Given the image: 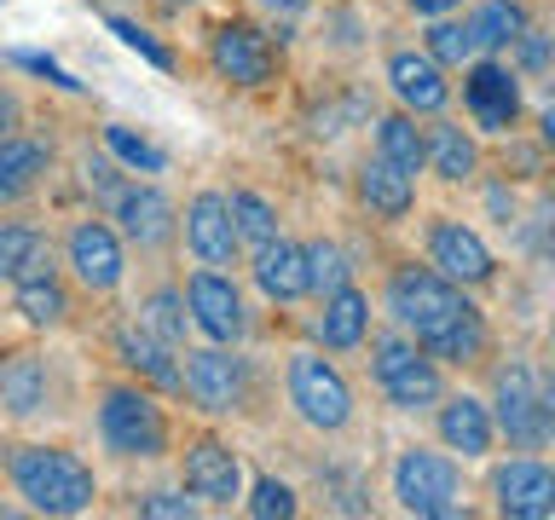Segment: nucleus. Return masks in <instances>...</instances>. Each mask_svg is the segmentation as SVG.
Returning a JSON list of instances; mask_svg holds the SVG:
<instances>
[{"instance_id": "obj_10", "label": "nucleus", "mask_w": 555, "mask_h": 520, "mask_svg": "<svg viewBox=\"0 0 555 520\" xmlns=\"http://www.w3.org/2000/svg\"><path fill=\"white\" fill-rule=\"evenodd\" d=\"M423 260L434 272H446L463 289H486L498 277V255L486 249V237L475 225H463L457 214H428L423 225Z\"/></svg>"}, {"instance_id": "obj_12", "label": "nucleus", "mask_w": 555, "mask_h": 520, "mask_svg": "<svg viewBox=\"0 0 555 520\" xmlns=\"http://www.w3.org/2000/svg\"><path fill=\"white\" fill-rule=\"evenodd\" d=\"M486 492H492V509L509 520H550L555 515V463H544L538 451H515L509 463L492 468Z\"/></svg>"}, {"instance_id": "obj_41", "label": "nucleus", "mask_w": 555, "mask_h": 520, "mask_svg": "<svg viewBox=\"0 0 555 520\" xmlns=\"http://www.w3.org/2000/svg\"><path fill=\"white\" fill-rule=\"evenodd\" d=\"M463 6H468V0H405V12H416V17H451Z\"/></svg>"}, {"instance_id": "obj_39", "label": "nucleus", "mask_w": 555, "mask_h": 520, "mask_svg": "<svg viewBox=\"0 0 555 520\" xmlns=\"http://www.w3.org/2000/svg\"><path fill=\"white\" fill-rule=\"evenodd\" d=\"M111 29H116V35H121V41H128L133 52H145V58H151V64H163V69H168V52H163V47H156V41H151V35H145V29H139V24H121V17H116V24H111Z\"/></svg>"}, {"instance_id": "obj_7", "label": "nucleus", "mask_w": 555, "mask_h": 520, "mask_svg": "<svg viewBox=\"0 0 555 520\" xmlns=\"http://www.w3.org/2000/svg\"><path fill=\"white\" fill-rule=\"evenodd\" d=\"M492 422L498 440H509V451H544L550 422H544V381L532 376L527 359H503L492 364Z\"/></svg>"}, {"instance_id": "obj_20", "label": "nucleus", "mask_w": 555, "mask_h": 520, "mask_svg": "<svg viewBox=\"0 0 555 520\" xmlns=\"http://www.w3.org/2000/svg\"><path fill=\"white\" fill-rule=\"evenodd\" d=\"M353 203H359L371 220H382V225L411 220V208H416V173L393 168L388 156L371 151V156L353 168Z\"/></svg>"}, {"instance_id": "obj_28", "label": "nucleus", "mask_w": 555, "mask_h": 520, "mask_svg": "<svg viewBox=\"0 0 555 520\" xmlns=\"http://www.w3.org/2000/svg\"><path fill=\"white\" fill-rule=\"evenodd\" d=\"M376 156H388L393 168H405V173H423L428 168V133H423V116H411V110H393L388 116H376Z\"/></svg>"}, {"instance_id": "obj_16", "label": "nucleus", "mask_w": 555, "mask_h": 520, "mask_svg": "<svg viewBox=\"0 0 555 520\" xmlns=\"http://www.w3.org/2000/svg\"><path fill=\"white\" fill-rule=\"evenodd\" d=\"M434 433H440V445L451 451V457H463V463H486L492 457V445H498V422H492V399H480V393H468L457 388L434 405Z\"/></svg>"}, {"instance_id": "obj_24", "label": "nucleus", "mask_w": 555, "mask_h": 520, "mask_svg": "<svg viewBox=\"0 0 555 520\" xmlns=\"http://www.w3.org/2000/svg\"><path fill=\"white\" fill-rule=\"evenodd\" d=\"M47 173H52V145L29 133H0V208L35 197Z\"/></svg>"}, {"instance_id": "obj_31", "label": "nucleus", "mask_w": 555, "mask_h": 520, "mask_svg": "<svg viewBox=\"0 0 555 520\" xmlns=\"http://www.w3.org/2000/svg\"><path fill=\"white\" fill-rule=\"evenodd\" d=\"M423 52H428V58H440L446 69H468V64L480 58V41H475V29H468L463 17L451 12V17H428Z\"/></svg>"}, {"instance_id": "obj_22", "label": "nucleus", "mask_w": 555, "mask_h": 520, "mask_svg": "<svg viewBox=\"0 0 555 520\" xmlns=\"http://www.w3.org/2000/svg\"><path fill=\"white\" fill-rule=\"evenodd\" d=\"M428 173H440L446 185H475L486 173V151L475 128H463V121H446V116H428Z\"/></svg>"}, {"instance_id": "obj_14", "label": "nucleus", "mask_w": 555, "mask_h": 520, "mask_svg": "<svg viewBox=\"0 0 555 520\" xmlns=\"http://www.w3.org/2000/svg\"><path fill=\"white\" fill-rule=\"evenodd\" d=\"M208 64H215V76L232 81V87H267L278 76V64H284V52H278L272 35H260L255 24L225 17V24L208 35Z\"/></svg>"}, {"instance_id": "obj_38", "label": "nucleus", "mask_w": 555, "mask_h": 520, "mask_svg": "<svg viewBox=\"0 0 555 520\" xmlns=\"http://www.w3.org/2000/svg\"><path fill=\"white\" fill-rule=\"evenodd\" d=\"M139 515H168V520H185V515H197V497H185V492H151V497H139Z\"/></svg>"}, {"instance_id": "obj_26", "label": "nucleus", "mask_w": 555, "mask_h": 520, "mask_svg": "<svg viewBox=\"0 0 555 520\" xmlns=\"http://www.w3.org/2000/svg\"><path fill=\"white\" fill-rule=\"evenodd\" d=\"M47 393H52V376H47L41 353H7L0 359V405H7V416L47 411Z\"/></svg>"}, {"instance_id": "obj_6", "label": "nucleus", "mask_w": 555, "mask_h": 520, "mask_svg": "<svg viewBox=\"0 0 555 520\" xmlns=\"http://www.w3.org/2000/svg\"><path fill=\"white\" fill-rule=\"evenodd\" d=\"M388 492L405 515H428V520H451L463 515V463L440 445H405L393 457Z\"/></svg>"}, {"instance_id": "obj_21", "label": "nucleus", "mask_w": 555, "mask_h": 520, "mask_svg": "<svg viewBox=\"0 0 555 520\" xmlns=\"http://www.w3.org/2000/svg\"><path fill=\"white\" fill-rule=\"evenodd\" d=\"M249 277H255V289L267 295V301L278 307H295V301H307L312 295V272H307V243H295L278 232L267 249H255L249 260Z\"/></svg>"}, {"instance_id": "obj_33", "label": "nucleus", "mask_w": 555, "mask_h": 520, "mask_svg": "<svg viewBox=\"0 0 555 520\" xmlns=\"http://www.w3.org/2000/svg\"><path fill=\"white\" fill-rule=\"evenodd\" d=\"M139 324H145L151 336H163L168 347H180V341H185V324H191L185 289H173V284H163V289H151L145 301H139Z\"/></svg>"}, {"instance_id": "obj_17", "label": "nucleus", "mask_w": 555, "mask_h": 520, "mask_svg": "<svg viewBox=\"0 0 555 520\" xmlns=\"http://www.w3.org/2000/svg\"><path fill=\"white\" fill-rule=\"evenodd\" d=\"M180 232H185V249L197 266H237L243 243H237V225H232V203L225 191H197L180 214Z\"/></svg>"}, {"instance_id": "obj_42", "label": "nucleus", "mask_w": 555, "mask_h": 520, "mask_svg": "<svg viewBox=\"0 0 555 520\" xmlns=\"http://www.w3.org/2000/svg\"><path fill=\"white\" fill-rule=\"evenodd\" d=\"M255 6H260V12H272V17H284V24H289V17H307V12H312V0H255Z\"/></svg>"}, {"instance_id": "obj_35", "label": "nucleus", "mask_w": 555, "mask_h": 520, "mask_svg": "<svg viewBox=\"0 0 555 520\" xmlns=\"http://www.w3.org/2000/svg\"><path fill=\"white\" fill-rule=\"evenodd\" d=\"M255 520H289V515H301V503H295V492L284 480H272V474H260L249 485V503H243Z\"/></svg>"}, {"instance_id": "obj_36", "label": "nucleus", "mask_w": 555, "mask_h": 520, "mask_svg": "<svg viewBox=\"0 0 555 520\" xmlns=\"http://www.w3.org/2000/svg\"><path fill=\"white\" fill-rule=\"evenodd\" d=\"M509 64L520 69V76H544V69L555 64V35L527 24V29L515 35V47H509Z\"/></svg>"}, {"instance_id": "obj_9", "label": "nucleus", "mask_w": 555, "mask_h": 520, "mask_svg": "<svg viewBox=\"0 0 555 520\" xmlns=\"http://www.w3.org/2000/svg\"><path fill=\"white\" fill-rule=\"evenodd\" d=\"M64 266L87 295H111L128 277V237L116 232V220H76L64 232Z\"/></svg>"}, {"instance_id": "obj_3", "label": "nucleus", "mask_w": 555, "mask_h": 520, "mask_svg": "<svg viewBox=\"0 0 555 520\" xmlns=\"http://www.w3.org/2000/svg\"><path fill=\"white\" fill-rule=\"evenodd\" d=\"M99 440L104 451H116L121 463H156L168 457V411L156 405V393L145 381H104L99 388Z\"/></svg>"}, {"instance_id": "obj_8", "label": "nucleus", "mask_w": 555, "mask_h": 520, "mask_svg": "<svg viewBox=\"0 0 555 520\" xmlns=\"http://www.w3.org/2000/svg\"><path fill=\"white\" fill-rule=\"evenodd\" d=\"M180 376H185V399L203 416H232V411L249 405V359H237L225 341L191 347Z\"/></svg>"}, {"instance_id": "obj_32", "label": "nucleus", "mask_w": 555, "mask_h": 520, "mask_svg": "<svg viewBox=\"0 0 555 520\" xmlns=\"http://www.w3.org/2000/svg\"><path fill=\"white\" fill-rule=\"evenodd\" d=\"M225 203H232V225H237V243H243V249H267V243L278 237V208L267 203V197H260V191H249V185H237L232 191V197H225Z\"/></svg>"}, {"instance_id": "obj_30", "label": "nucleus", "mask_w": 555, "mask_h": 520, "mask_svg": "<svg viewBox=\"0 0 555 520\" xmlns=\"http://www.w3.org/2000/svg\"><path fill=\"white\" fill-rule=\"evenodd\" d=\"M463 24L475 29L480 52H509L515 35L527 29L532 17H527V0H468V17H463Z\"/></svg>"}, {"instance_id": "obj_23", "label": "nucleus", "mask_w": 555, "mask_h": 520, "mask_svg": "<svg viewBox=\"0 0 555 520\" xmlns=\"http://www.w3.org/2000/svg\"><path fill=\"white\" fill-rule=\"evenodd\" d=\"M116 359L128 364V376H139L156 393H185V376L173 364V347L163 336H151L145 324H121L116 329Z\"/></svg>"}, {"instance_id": "obj_44", "label": "nucleus", "mask_w": 555, "mask_h": 520, "mask_svg": "<svg viewBox=\"0 0 555 520\" xmlns=\"http://www.w3.org/2000/svg\"><path fill=\"white\" fill-rule=\"evenodd\" d=\"M544 422H550V445H555V376L544 381Z\"/></svg>"}, {"instance_id": "obj_13", "label": "nucleus", "mask_w": 555, "mask_h": 520, "mask_svg": "<svg viewBox=\"0 0 555 520\" xmlns=\"http://www.w3.org/2000/svg\"><path fill=\"white\" fill-rule=\"evenodd\" d=\"M185 307H191V324H197L208 341L237 347L243 336H249V307H243V289H237L232 272L197 266L185 277Z\"/></svg>"}, {"instance_id": "obj_5", "label": "nucleus", "mask_w": 555, "mask_h": 520, "mask_svg": "<svg viewBox=\"0 0 555 520\" xmlns=\"http://www.w3.org/2000/svg\"><path fill=\"white\" fill-rule=\"evenodd\" d=\"M284 393H289V411L301 416L312 433H347V428H353V411H359L353 405V381L341 376L336 359L312 353V347L289 353Z\"/></svg>"}, {"instance_id": "obj_40", "label": "nucleus", "mask_w": 555, "mask_h": 520, "mask_svg": "<svg viewBox=\"0 0 555 520\" xmlns=\"http://www.w3.org/2000/svg\"><path fill=\"white\" fill-rule=\"evenodd\" d=\"M486 203H492V214H498L503 225H515V191H503V180L486 185Z\"/></svg>"}, {"instance_id": "obj_46", "label": "nucleus", "mask_w": 555, "mask_h": 520, "mask_svg": "<svg viewBox=\"0 0 555 520\" xmlns=\"http://www.w3.org/2000/svg\"><path fill=\"white\" fill-rule=\"evenodd\" d=\"M173 6H191V0H173Z\"/></svg>"}, {"instance_id": "obj_1", "label": "nucleus", "mask_w": 555, "mask_h": 520, "mask_svg": "<svg viewBox=\"0 0 555 520\" xmlns=\"http://www.w3.org/2000/svg\"><path fill=\"white\" fill-rule=\"evenodd\" d=\"M382 307L416 347H428L451 370H480L492 359V324H486L475 289L451 284L428 260H393L382 277Z\"/></svg>"}, {"instance_id": "obj_18", "label": "nucleus", "mask_w": 555, "mask_h": 520, "mask_svg": "<svg viewBox=\"0 0 555 520\" xmlns=\"http://www.w3.org/2000/svg\"><path fill=\"white\" fill-rule=\"evenodd\" d=\"M111 220L133 249H168L173 232H180V208L168 203V191L163 185H139V180H128L116 191Z\"/></svg>"}, {"instance_id": "obj_45", "label": "nucleus", "mask_w": 555, "mask_h": 520, "mask_svg": "<svg viewBox=\"0 0 555 520\" xmlns=\"http://www.w3.org/2000/svg\"><path fill=\"white\" fill-rule=\"evenodd\" d=\"M538 121H544V133H538V139H544V145L555 151V104H544V116H538Z\"/></svg>"}, {"instance_id": "obj_2", "label": "nucleus", "mask_w": 555, "mask_h": 520, "mask_svg": "<svg viewBox=\"0 0 555 520\" xmlns=\"http://www.w3.org/2000/svg\"><path fill=\"white\" fill-rule=\"evenodd\" d=\"M7 480L35 515H87L99 503V474L64 445H7Z\"/></svg>"}, {"instance_id": "obj_25", "label": "nucleus", "mask_w": 555, "mask_h": 520, "mask_svg": "<svg viewBox=\"0 0 555 520\" xmlns=\"http://www.w3.org/2000/svg\"><path fill=\"white\" fill-rule=\"evenodd\" d=\"M319 341L330 347V353H353V347L371 341V295H364L359 284H341L324 295V312H319Z\"/></svg>"}, {"instance_id": "obj_34", "label": "nucleus", "mask_w": 555, "mask_h": 520, "mask_svg": "<svg viewBox=\"0 0 555 520\" xmlns=\"http://www.w3.org/2000/svg\"><path fill=\"white\" fill-rule=\"evenodd\" d=\"M307 272H312V295H330V289L353 284V266H347L341 243H330V237L307 243Z\"/></svg>"}, {"instance_id": "obj_19", "label": "nucleus", "mask_w": 555, "mask_h": 520, "mask_svg": "<svg viewBox=\"0 0 555 520\" xmlns=\"http://www.w3.org/2000/svg\"><path fill=\"white\" fill-rule=\"evenodd\" d=\"M388 93L399 110L411 116H446L451 110V81H446V64L428 58V52H388V69H382Z\"/></svg>"}, {"instance_id": "obj_11", "label": "nucleus", "mask_w": 555, "mask_h": 520, "mask_svg": "<svg viewBox=\"0 0 555 520\" xmlns=\"http://www.w3.org/2000/svg\"><path fill=\"white\" fill-rule=\"evenodd\" d=\"M463 110L480 133L509 139L520 128V69L503 64L498 52H480V58L463 69Z\"/></svg>"}, {"instance_id": "obj_29", "label": "nucleus", "mask_w": 555, "mask_h": 520, "mask_svg": "<svg viewBox=\"0 0 555 520\" xmlns=\"http://www.w3.org/2000/svg\"><path fill=\"white\" fill-rule=\"evenodd\" d=\"M52 266V243L41 225H29V220H0V277L7 284H17V277H29V272H47Z\"/></svg>"}, {"instance_id": "obj_27", "label": "nucleus", "mask_w": 555, "mask_h": 520, "mask_svg": "<svg viewBox=\"0 0 555 520\" xmlns=\"http://www.w3.org/2000/svg\"><path fill=\"white\" fill-rule=\"evenodd\" d=\"M12 307H17V318H24L29 329H59L69 318V289H64L59 266L17 277V284H12Z\"/></svg>"}, {"instance_id": "obj_4", "label": "nucleus", "mask_w": 555, "mask_h": 520, "mask_svg": "<svg viewBox=\"0 0 555 520\" xmlns=\"http://www.w3.org/2000/svg\"><path fill=\"white\" fill-rule=\"evenodd\" d=\"M371 381H376V393L405 416H423L446 399V364L434 359L428 347H416L399 324L371 336Z\"/></svg>"}, {"instance_id": "obj_43", "label": "nucleus", "mask_w": 555, "mask_h": 520, "mask_svg": "<svg viewBox=\"0 0 555 520\" xmlns=\"http://www.w3.org/2000/svg\"><path fill=\"white\" fill-rule=\"evenodd\" d=\"M0 133H17V99L0 93Z\"/></svg>"}, {"instance_id": "obj_15", "label": "nucleus", "mask_w": 555, "mask_h": 520, "mask_svg": "<svg viewBox=\"0 0 555 520\" xmlns=\"http://www.w3.org/2000/svg\"><path fill=\"white\" fill-rule=\"evenodd\" d=\"M180 480H185V492L197 497L203 509H232V503L243 497V463H237V451L225 440H215V433L185 440Z\"/></svg>"}, {"instance_id": "obj_37", "label": "nucleus", "mask_w": 555, "mask_h": 520, "mask_svg": "<svg viewBox=\"0 0 555 520\" xmlns=\"http://www.w3.org/2000/svg\"><path fill=\"white\" fill-rule=\"evenodd\" d=\"M104 145H111L121 162H133V168H145V173H163V151L145 145V139H133L128 128H104Z\"/></svg>"}]
</instances>
